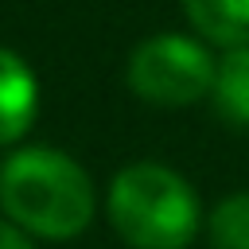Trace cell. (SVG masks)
<instances>
[{
    "label": "cell",
    "mask_w": 249,
    "mask_h": 249,
    "mask_svg": "<svg viewBox=\"0 0 249 249\" xmlns=\"http://www.w3.org/2000/svg\"><path fill=\"white\" fill-rule=\"evenodd\" d=\"M0 210L27 237L70 241L97 210L86 167L54 148H19L0 167Z\"/></svg>",
    "instance_id": "obj_1"
},
{
    "label": "cell",
    "mask_w": 249,
    "mask_h": 249,
    "mask_svg": "<svg viewBox=\"0 0 249 249\" xmlns=\"http://www.w3.org/2000/svg\"><path fill=\"white\" fill-rule=\"evenodd\" d=\"M39 82L35 70L8 47H0V144H16L35 124Z\"/></svg>",
    "instance_id": "obj_4"
},
{
    "label": "cell",
    "mask_w": 249,
    "mask_h": 249,
    "mask_svg": "<svg viewBox=\"0 0 249 249\" xmlns=\"http://www.w3.org/2000/svg\"><path fill=\"white\" fill-rule=\"evenodd\" d=\"M214 62L218 58L206 51L202 39L163 31L132 47L124 62V82L140 101L160 105V109H179V105H195L210 97Z\"/></svg>",
    "instance_id": "obj_3"
},
{
    "label": "cell",
    "mask_w": 249,
    "mask_h": 249,
    "mask_svg": "<svg viewBox=\"0 0 249 249\" xmlns=\"http://www.w3.org/2000/svg\"><path fill=\"white\" fill-rule=\"evenodd\" d=\"M117 237L132 249H187L198 233L195 187L167 163H128L113 175L105 198Z\"/></svg>",
    "instance_id": "obj_2"
},
{
    "label": "cell",
    "mask_w": 249,
    "mask_h": 249,
    "mask_svg": "<svg viewBox=\"0 0 249 249\" xmlns=\"http://www.w3.org/2000/svg\"><path fill=\"white\" fill-rule=\"evenodd\" d=\"M214 113L237 128H249V43L230 47L214 62V86H210Z\"/></svg>",
    "instance_id": "obj_5"
},
{
    "label": "cell",
    "mask_w": 249,
    "mask_h": 249,
    "mask_svg": "<svg viewBox=\"0 0 249 249\" xmlns=\"http://www.w3.org/2000/svg\"><path fill=\"white\" fill-rule=\"evenodd\" d=\"M0 249H35V241L19 226H12L8 218H0Z\"/></svg>",
    "instance_id": "obj_8"
},
{
    "label": "cell",
    "mask_w": 249,
    "mask_h": 249,
    "mask_svg": "<svg viewBox=\"0 0 249 249\" xmlns=\"http://www.w3.org/2000/svg\"><path fill=\"white\" fill-rule=\"evenodd\" d=\"M206 233L214 249H249V191L226 195L210 210Z\"/></svg>",
    "instance_id": "obj_7"
},
{
    "label": "cell",
    "mask_w": 249,
    "mask_h": 249,
    "mask_svg": "<svg viewBox=\"0 0 249 249\" xmlns=\"http://www.w3.org/2000/svg\"><path fill=\"white\" fill-rule=\"evenodd\" d=\"M183 12L202 43L226 51L249 43V0H183Z\"/></svg>",
    "instance_id": "obj_6"
}]
</instances>
